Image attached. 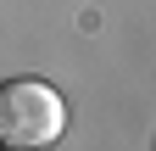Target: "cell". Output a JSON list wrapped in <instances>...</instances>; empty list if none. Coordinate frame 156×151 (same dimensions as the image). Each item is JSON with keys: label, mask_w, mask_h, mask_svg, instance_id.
I'll return each instance as SVG.
<instances>
[{"label": "cell", "mask_w": 156, "mask_h": 151, "mask_svg": "<svg viewBox=\"0 0 156 151\" xmlns=\"http://www.w3.org/2000/svg\"><path fill=\"white\" fill-rule=\"evenodd\" d=\"M67 134V101L45 79H6L0 84V145H56Z\"/></svg>", "instance_id": "1"}]
</instances>
